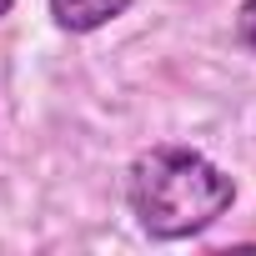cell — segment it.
<instances>
[{"instance_id": "6da1fadb", "label": "cell", "mask_w": 256, "mask_h": 256, "mask_svg": "<svg viewBox=\"0 0 256 256\" xmlns=\"http://www.w3.org/2000/svg\"><path fill=\"white\" fill-rule=\"evenodd\" d=\"M236 201L231 171L191 146H151L126 171V206L151 241H186L216 226Z\"/></svg>"}, {"instance_id": "7a4b0ae2", "label": "cell", "mask_w": 256, "mask_h": 256, "mask_svg": "<svg viewBox=\"0 0 256 256\" xmlns=\"http://www.w3.org/2000/svg\"><path fill=\"white\" fill-rule=\"evenodd\" d=\"M136 0H50V20L70 36H90V30H106L110 20H120Z\"/></svg>"}, {"instance_id": "3957f363", "label": "cell", "mask_w": 256, "mask_h": 256, "mask_svg": "<svg viewBox=\"0 0 256 256\" xmlns=\"http://www.w3.org/2000/svg\"><path fill=\"white\" fill-rule=\"evenodd\" d=\"M236 36H241V46L256 56V0H241V10H236Z\"/></svg>"}, {"instance_id": "277c9868", "label": "cell", "mask_w": 256, "mask_h": 256, "mask_svg": "<svg viewBox=\"0 0 256 256\" xmlns=\"http://www.w3.org/2000/svg\"><path fill=\"white\" fill-rule=\"evenodd\" d=\"M10 10H16V0H0V20H6V16H10Z\"/></svg>"}]
</instances>
